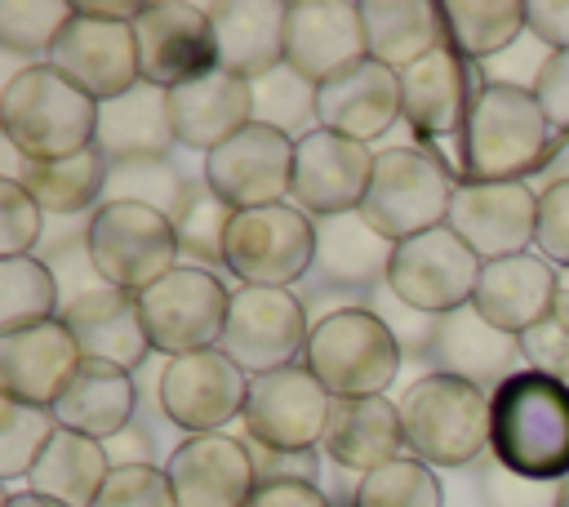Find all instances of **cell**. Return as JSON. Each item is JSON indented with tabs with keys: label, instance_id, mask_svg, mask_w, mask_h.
Returning <instances> with one entry per match:
<instances>
[{
	"label": "cell",
	"instance_id": "9f6ffc18",
	"mask_svg": "<svg viewBox=\"0 0 569 507\" xmlns=\"http://www.w3.org/2000/svg\"><path fill=\"white\" fill-rule=\"evenodd\" d=\"M4 507H62V503L40 498V494H31V489H13V494H4Z\"/></svg>",
	"mask_w": 569,
	"mask_h": 507
},
{
	"label": "cell",
	"instance_id": "1f68e13d",
	"mask_svg": "<svg viewBox=\"0 0 569 507\" xmlns=\"http://www.w3.org/2000/svg\"><path fill=\"white\" fill-rule=\"evenodd\" d=\"M173 120H169V93L156 84H133L129 93L98 102V138L93 147L111 160H169L173 147Z\"/></svg>",
	"mask_w": 569,
	"mask_h": 507
},
{
	"label": "cell",
	"instance_id": "836d02e7",
	"mask_svg": "<svg viewBox=\"0 0 569 507\" xmlns=\"http://www.w3.org/2000/svg\"><path fill=\"white\" fill-rule=\"evenodd\" d=\"M360 18H365L369 58L396 71L413 67L418 58L445 44L440 4L431 0H360Z\"/></svg>",
	"mask_w": 569,
	"mask_h": 507
},
{
	"label": "cell",
	"instance_id": "ee69618b",
	"mask_svg": "<svg viewBox=\"0 0 569 507\" xmlns=\"http://www.w3.org/2000/svg\"><path fill=\"white\" fill-rule=\"evenodd\" d=\"M476 485H480V498L485 507H560V485L556 480H533V476H520L511 467H502L493 454H485L476 463Z\"/></svg>",
	"mask_w": 569,
	"mask_h": 507
},
{
	"label": "cell",
	"instance_id": "83f0119b",
	"mask_svg": "<svg viewBox=\"0 0 569 507\" xmlns=\"http://www.w3.org/2000/svg\"><path fill=\"white\" fill-rule=\"evenodd\" d=\"M325 458L347 471H378L396 458H405V422H400V400L391 396H351L329 405Z\"/></svg>",
	"mask_w": 569,
	"mask_h": 507
},
{
	"label": "cell",
	"instance_id": "db71d44e",
	"mask_svg": "<svg viewBox=\"0 0 569 507\" xmlns=\"http://www.w3.org/2000/svg\"><path fill=\"white\" fill-rule=\"evenodd\" d=\"M142 9H147L142 0H76V13L102 18V22H138Z\"/></svg>",
	"mask_w": 569,
	"mask_h": 507
},
{
	"label": "cell",
	"instance_id": "8992f818",
	"mask_svg": "<svg viewBox=\"0 0 569 507\" xmlns=\"http://www.w3.org/2000/svg\"><path fill=\"white\" fill-rule=\"evenodd\" d=\"M458 178L436 151L422 147H387L373 156L369 191L360 200V213L373 231H382L391 245L422 236L431 227L449 222Z\"/></svg>",
	"mask_w": 569,
	"mask_h": 507
},
{
	"label": "cell",
	"instance_id": "44dd1931",
	"mask_svg": "<svg viewBox=\"0 0 569 507\" xmlns=\"http://www.w3.org/2000/svg\"><path fill=\"white\" fill-rule=\"evenodd\" d=\"M80 360L84 351L76 334L62 325V316L18 334H0V396L18 405L53 409V400L76 378Z\"/></svg>",
	"mask_w": 569,
	"mask_h": 507
},
{
	"label": "cell",
	"instance_id": "30bf717a",
	"mask_svg": "<svg viewBox=\"0 0 569 507\" xmlns=\"http://www.w3.org/2000/svg\"><path fill=\"white\" fill-rule=\"evenodd\" d=\"M329 405H333V396L298 360V365L258 374L249 382V400H244L240 422H244L249 445H258V449H271V454H311L325 440Z\"/></svg>",
	"mask_w": 569,
	"mask_h": 507
},
{
	"label": "cell",
	"instance_id": "f35d334b",
	"mask_svg": "<svg viewBox=\"0 0 569 507\" xmlns=\"http://www.w3.org/2000/svg\"><path fill=\"white\" fill-rule=\"evenodd\" d=\"M231 213H236V209L222 205L204 182L187 191V200H182L173 227H178V249L191 258V267H204V271L222 267V258H227V227H231Z\"/></svg>",
	"mask_w": 569,
	"mask_h": 507
},
{
	"label": "cell",
	"instance_id": "816d5d0a",
	"mask_svg": "<svg viewBox=\"0 0 569 507\" xmlns=\"http://www.w3.org/2000/svg\"><path fill=\"white\" fill-rule=\"evenodd\" d=\"M244 507H333L316 480H258Z\"/></svg>",
	"mask_w": 569,
	"mask_h": 507
},
{
	"label": "cell",
	"instance_id": "f5cc1de1",
	"mask_svg": "<svg viewBox=\"0 0 569 507\" xmlns=\"http://www.w3.org/2000/svg\"><path fill=\"white\" fill-rule=\"evenodd\" d=\"M525 22H529V36L551 53L569 49V0H529Z\"/></svg>",
	"mask_w": 569,
	"mask_h": 507
},
{
	"label": "cell",
	"instance_id": "7a4b0ae2",
	"mask_svg": "<svg viewBox=\"0 0 569 507\" xmlns=\"http://www.w3.org/2000/svg\"><path fill=\"white\" fill-rule=\"evenodd\" d=\"M489 454L533 480H569V387L538 369H516L489 396Z\"/></svg>",
	"mask_w": 569,
	"mask_h": 507
},
{
	"label": "cell",
	"instance_id": "8d00e7d4",
	"mask_svg": "<svg viewBox=\"0 0 569 507\" xmlns=\"http://www.w3.org/2000/svg\"><path fill=\"white\" fill-rule=\"evenodd\" d=\"M62 316L58 276L40 254L0 258V334H18Z\"/></svg>",
	"mask_w": 569,
	"mask_h": 507
},
{
	"label": "cell",
	"instance_id": "7c38bea8",
	"mask_svg": "<svg viewBox=\"0 0 569 507\" xmlns=\"http://www.w3.org/2000/svg\"><path fill=\"white\" fill-rule=\"evenodd\" d=\"M293 142L284 129H271L262 120L244 125L236 138H227L222 147H213L204 156L200 182L240 209H262V205H284L293 191Z\"/></svg>",
	"mask_w": 569,
	"mask_h": 507
},
{
	"label": "cell",
	"instance_id": "f1b7e54d",
	"mask_svg": "<svg viewBox=\"0 0 569 507\" xmlns=\"http://www.w3.org/2000/svg\"><path fill=\"white\" fill-rule=\"evenodd\" d=\"M62 325L76 334L84 360H107V365H120V369L133 374L151 356V338H147L142 311H138V294L102 285V289L67 302Z\"/></svg>",
	"mask_w": 569,
	"mask_h": 507
},
{
	"label": "cell",
	"instance_id": "f546056e",
	"mask_svg": "<svg viewBox=\"0 0 569 507\" xmlns=\"http://www.w3.org/2000/svg\"><path fill=\"white\" fill-rule=\"evenodd\" d=\"M556 267L542 254H516V258H498L485 262L480 285H476V311L507 329V334H529L533 325H542L556 307Z\"/></svg>",
	"mask_w": 569,
	"mask_h": 507
},
{
	"label": "cell",
	"instance_id": "4dcf8cb0",
	"mask_svg": "<svg viewBox=\"0 0 569 507\" xmlns=\"http://www.w3.org/2000/svg\"><path fill=\"white\" fill-rule=\"evenodd\" d=\"M138 414V378L107 360H80L67 391L53 400V418L67 431H80L89 440H116L133 427Z\"/></svg>",
	"mask_w": 569,
	"mask_h": 507
},
{
	"label": "cell",
	"instance_id": "ab89813d",
	"mask_svg": "<svg viewBox=\"0 0 569 507\" xmlns=\"http://www.w3.org/2000/svg\"><path fill=\"white\" fill-rule=\"evenodd\" d=\"M351 507H445L440 480L418 458H396L351 489Z\"/></svg>",
	"mask_w": 569,
	"mask_h": 507
},
{
	"label": "cell",
	"instance_id": "5bb4252c",
	"mask_svg": "<svg viewBox=\"0 0 569 507\" xmlns=\"http://www.w3.org/2000/svg\"><path fill=\"white\" fill-rule=\"evenodd\" d=\"M485 262L453 236L449 227H431L422 236H409L396 245L387 285L427 316H449L476 298Z\"/></svg>",
	"mask_w": 569,
	"mask_h": 507
},
{
	"label": "cell",
	"instance_id": "60d3db41",
	"mask_svg": "<svg viewBox=\"0 0 569 507\" xmlns=\"http://www.w3.org/2000/svg\"><path fill=\"white\" fill-rule=\"evenodd\" d=\"M187 191H191V182L182 178L178 165H169V160H124V165H111L102 200H129V205H147V209H160V213L178 218Z\"/></svg>",
	"mask_w": 569,
	"mask_h": 507
},
{
	"label": "cell",
	"instance_id": "d4e9b609",
	"mask_svg": "<svg viewBox=\"0 0 569 507\" xmlns=\"http://www.w3.org/2000/svg\"><path fill=\"white\" fill-rule=\"evenodd\" d=\"M169 120L182 147L209 156L227 138H236L244 125H253V84L222 67H209L182 80L178 89H169Z\"/></svg>",
	"mask_w": 569,
	"mask_h": 507
},
{
	"label": "cell",
	"instance_id": "52a82bcc",
	"mask_svg": "<svg viewBox=\"0 0 569 507\" xmlns=\"http://www.w3.org/2000/svg\"><path fill=\"white\" fill-rule=\"evenodd\" d=\"M84 249L102 285L142 294L156 280H164L178 267V227L169 213L129 205V200H102L84 222Z\"/></svg>",
	"mask_w": 569,
	"mask_h": 507
},
{
	"label": "cell",
	"instance_id": "7402d4cb",
	"mask_svg": "<svg viewBox=\"0 0 569 507\" xmlns=\"http://www.w3.org/2000/svg\"><path fill=\"white\" fill-rule=\"evenodd\" d=\"M396 120H405V102H400V71L387 62H356L342 76L316 84V125L333 129L342 138L356 142H373L382 138Z\"/></svg>",
	"mask_w": 569,
	"mask_h": 507
},
{
	"label": "cell",
	"instance_id": "4fadbf2b",
	"mask_svg": "<svg viewBox=\"0 0 569 507\" xmlns=\"http://www.w3.org/2000/svg\"><path fill=\"white\" fill-rule=\"evenodd\" d=\"M249 382L253 378L222 347H204V351L164 360L156 396H160V414L173 427H182L187 436H209L244 414Z\"/></svg>",
	"mask_w": 569,
	"mask_h": 507
},
{
	"label": "cell",
	"instance_id": "4316f807",
	"mask_svg": "<svg viewBox=\"0 0 569 507\" xmlns=\"http://www.w3.org/2000/svg\"><path fill=\"white\" fill-rule=\"evenodd\" d=\"M284 0H218L209 4L213 22V62L240 80H262L284 67Z\"/></svg>",
	"mask_w": 569,
	"mask_h": 507
},
{
	"label": "cell",
	"instance_id": "5b68a950",
	"mask_svg": "<svg viewBox=\"0 0 569 507\" xmlns=\"http://www.w3.org/2000/svg\"><path fill=\"white\" fill-rule=\"evenodd\" d=\"M400 342L369 307H342L311 320L302 365L320 378L333 400L351 396H382L400 374Z\"/></svg>",
	"mask_w": 569,
	"mask_h": 507
},
{
	"label": "cell",
	"instance_id": "c3c4849f",
	"mask_svg": "<svg viewBox=\"0 0 569 507\" xmlns=\"http://www.w3.org/2000/svg\"><path fill=\"white\" fill-rule=\"evenodd\" d=\"M533 249L551 267H569V178H556L538 191V236Z\"/></svg>",
	"mask_w": 569,
	"mask_h": 507
},
{
	"label": "cell",
	"instance_id": "680465c9",
	"mask_svg": "<svg viewBox=\"0 0 569 507\" xmlns=\"http://www.w3.org/2000/svg\"><path fill=\"white\" fill-rule=\"evenodd\" d=\"M565 387H569V382H565Z\"/></svg>",
	"mask_w": 569,
	"mask_h": 507
},
{
	"label": "cell",
	"instance_id": "f907efd6",
	"mask_svg": "<svg viewBox=\"0 0 569 507\" xmlns=\"http://www.w3.org/2000/svg\"><path fill=\"white\" fill-rule=\"evenodd\" d=\"M533 98H538L551 133L569 142V49L542 58L538 80H533Z\"/></svg>",
	"mask_w": 569,
	"mask_h": 507
},
{
	"label": "cell",
	"instance_id": "2e32d148",
	"mask_svg": "<svg viewBox=\"0 0 569 507\" xmlns=\"http://www.w3.org/2000/svg\"><path fill=\"white\" fill-rule=\"evenodd\" d=\"M373 173V151L333 129H307L293 142V191L289 200L307 218H333L360 209Z\"/></svg>",
	"mask_w": 569,
	"mask_h": 507
},
{
	"label": "cell",
	"instance_id": "9c48e42d",
	"mask_svg": "<svg viewBox=\"0 0 569 507\" xmlns=\"http://www.w3.org/2000/svg\"><path fill=\"white\" fill-rule=\"evenodd\" d=\"M138 311H142L151 351L173 360V356H191L222 342L231 289L218 280V271L178 262L164 280L138 294Z\"/></svg>",
	"mask_w": 569,
	"mask_h": 507
},
{
	"label": "cell",
	"instance_id": "7dc6e473",
	"mask_svg": "<svg viewBox=\"0 0 569 507\" xmlns=\"http://www.w3.org/2000/svg\"><path fill=\"white\" fill-rule=\"evenodd\" d=\"M365 307L391 329V338L400 342V351L405 356H431V338H436V316H427V311H418V307H409L387 280L382 285H373L369 294H365Z\"/></svg>",
	"mask_w": 569,
	"mask_h": 507
},
{
	"label": "cell",
	"instance_id": "6da1fadb",
	"mask_svg": "<svg viewBox=\"0 0 569 507\" xmlns=\"http://www.w3.org/2000/svg\"><path fill=\"white\" fill-rule=\"evenodd\" d=\"M556 151V133L529 84L480 80L453 142L458 182H525Z\"/></svg>",
	"mask_w": 569,
	"mask_h": 507
},
{
	"label": "cell",
	"instance_id": "3957f363",
	"mask_svg": "<svg viewBox=\"0 0 569 507\" xmlns=\"http://www.w3.org/2000/svg\"><path fill=\"white\" fill-rule=\"evenodd\" d=\"M4 142L22 160H67L93 147L98 102L49 62H27L0 93Z\"/></svg>",
	"mask_w": 569,
	"mask_h": 507
},
{
	"label": "cell",
	"instance_id": "ac0fdd59",
	"mask_svg": "<svg viewBox=\"0 0 569 507\" xmlns=\"http://www.w3.org/2000/svg\"><path fill=\"white\" fill-rule=\"evenodd\" d=\"M164 476L178 507H244L258 489L249 440H236L227 431L178 440L164 458Z\"/></svg>",
	"mask_w": 569,
	"mask_h": 507
},
{
	"label": "cell",
	"instance_id": "681fc988",
	"mask_svg": "<svg viewBox=\"0 0 569 507\" xmlns=\"http://www.w3.org/2000/svg\"><path fill=\"white\" fill-rule=\"evenodd\" d=\"M520 356H525V369H538V374L569 382V325L547 316L542 325L520 334Z\"/></svg>",
	"mask_w": 569,
	"mask_h": 507
},
{
	"label": "cell",
	"instance_id": "b9f144b4",
	"mask_svg": "<svg viewBox=\"0 0 569 507\" xmlns=\"http://www.w3.org/2000/svg\"><path fill=\"white\" fill-rule=\"evenodd\" d=\"M53 431H58L53 409H36V405H18V400L0 396V476L4 480L31 476V467L49 449Z\"/></svg>",
	"mask_w": 569,
	"mask_h": 507
},
{
	"label": "cell",
	"instance_id": "9a60e30c",
	"mask_svg": "<svg viewBox=\"0 0 569 507\" xmlns=\"http://www.w3.org/2000/svg\"><path fill=\"white\" fill-rule=\"evenodd\" d=\"M445 227L462 236L480 262L529 254L538 236V191L529 182H458Z\"/></svg>",
	"mask_w": 569,
	"mask_h": 507
},
{
	"label": "cell",
	"instance_id": "ffe728a7",
	"mask_svg": "<svg viewBox=\"0 0 569 507\" xmlns=\"http://www.w3.org/2000/svg\"><path fill=\"white\" fill-rule=\"evenodd\" d=\"M44 62L58 67L71 84H80L93 102H111L133 84H142L133 22H102V18L76 13Z\"/></svg>",
	"mask_w": 569,
	"mask_h": 507
},
{
	"label": "cell",
	"instance_id": "11a10c76",
	"mask_svg": "<svg viewBox=\"0 0 569 507\" xmlns=\"http://www.w3.org/2000/svg\"><path fill=\"white\" fill-rule=\"evenodd\" d=\"M551 316H556L560 325H569V267L556 276V307H551Z\"/></svg>",
	"mask_w": 569,
	"mask_h": 507
},
{
	"label": "cell",
	"instance_id": "8fae6325",
	"mask_svg": "<svg viewBox=\"0 0 569 507\" xmlns=\"http://www.w3.org/2000/svg\"><path fill=\"white\" fill-rule=\"evenodd\" d=\"M307 302L293 289H258V285H240L231 294V311H227V329H222V351L249 374H271L284 365H298V356L307 351Z\"/></svg>",
	"mask_w": 569,
	"mask_h": 507
},
{
	"label": "cell",
	"instance_id": "bcb514c9",
	"mask_svg": "<svg viewBox=\"0 0 569 507\" xmlns=\"http://www.w3.org/2000/svg\"><path fill=\"white\" fill-rule=\"evenodd\" d=\"M93 507H178L164 467L156 463H129V467H111V476L102 480Z\"/></svg>",
	"mask_w": 569,
	"mask_h": 507
},
{
	"label": "cell",
	"instance_id": "74e56055",
	"mask_svg": "<svg viewBox=\"0 0 569 507\" xmlns=\"http://www.w3.org/2000/svg\"><path fill=\"white\" fill-rule=\"evenodd\" d=\"M76 4L71 0H0V44L9 53L49 58L58 36L71 27Z\"/></svg>",
	"mask_w": 569,
	"mask_h": 507
},
{
	"label": "cell",
	"instance_id": "ba28073f",
	"mask_svg": "<svg viewBox=\"0 0 569 507\" xmlns=\"http://www.w3.org/2000/svg\"><path fill=\"white\" fill-rule=\"evenodd\" d=\"M311 262H316V218H307L298 205L284 200V205L231 213L222 267L240 285L293 289L302 276H311Z\"/></svg>",
	"mask_w": 569,
	"mask_h": 507
},
{
	"label": "cell",
	"instance_id": "d6986e66",
	"mask_svg": "<svg viewBox=\"0 0 569 507\" xmlns=\"http://www.w3.org/2000/svg\"><path fill=\"white\" fill-rule=\"evenodd\" d=\"M365 58V18L356 0H289L284 62L298 76L325 84Z\"/></svg>",
	"mask_w": 569,
	"mask_h": 507
},
{
	"label": "cell",
	"instance_id": "6f0895ef",
	"mask_svg": "<svg viewBox=\"0 0 569 507\" xmlns=\"http://www.w3.org/2000/svg\"><path fill=\"white\" fill-rule=\"evenodd\" d=\"M560 507H569V480L560 485Z\"/></svg>",
	"mask_w": 569,
	"mask_h": 507
},
{
	"label": "cell",
	"instance_id": "603a6c76",
	"mask_svg": "<svg viewBox=\"0 0 569 507\" xmlns=\"http://www.w3.org/2000/svg\"><path fill=\"white\" fill-rule=\"evenodd\" d=\"M476 80L462 53H453L449 44L431 49L427 58H418L413 67L400 71V102H405V125L431 147V142H458L467 107L476 98Z\"/></svg>",
	"mask_w": 569,
	"mask_h": 507
},
{
	"label": "cell",
	"instance_id": "f6af8a7d",
	"mask_svg": "<svg viewBox=\"0 0 569 507\" xmlns=\"http://www.w3.org/2000/svg\"><path fill=\"white\" fill-rule=\"evenodd\" d=\"M44 209L31 200V191L13 178H0V258L36 254L44 240Z\"/></svg>",
	"mask_w": 569,
	"mask_h": 507
},
{
	"label": "cell",
	"instance_id": "7bdbcfd3",
	"mask_svg": "<svg viewBox=\"0 0 569 507\" xmlns=\"http://www.w3.org/2000/svg\"><path fill=\"white\" fill-rule=\"evenodd\" d=\"M253 120H262L271 129H284V133L311 125L316 120V84L307 76H298L289 62L267 71L262 80H253Z\"/></svg>",
	"mask_w": 569,
	"mask_h": 507
},
{
	"label": "cell",
	"instance_id": "cb8c5ba5",
	"mask_svg": "<svg viewBox=\"0 0 569 507\" xmlns=\"http://www.w3.org/2000/svg\"><path fill=\"white\" fill-rule=\"evenodd\" d=\"M396 245L365 222L360 209L316 218V262L311 276L320 280L316 294H347L351 302L365 307V294L387 280Z\"/></svg>",
	"mask_w": 569,
	"mask_h": 507
},
{
	"label": "cell",
	"instance_id": "484cf974",
	"mask_svg": "<svg viewBox=\"0 0 569 507\" xmlns=\"http://www.w3.org/2000/svg\"><path fill=\"white\" fill-rule=\"evenodd\" d=\"M516 360L520 356V338L489 325L476 302L449 311V316H436V338H431V365L436 374H453V378H467L476 382L480 391H498L511 374H516Z\"/></svg>",
	"mask_w": 569,
	"mask_h": 507
},
{
	"label": "cell",
	"instance_id": "d6a6232c",
	"mask_svg": "<svg viewBox=\"0 0 569 507\" xmlns=\"http://www.w3.org/2000/svg\"><path fill=\"white\" fill-rule=\"evenodd\" d=\"M4 178L22 182L44 213L71 218V213H93L102 205L107 178H111V160L98 147H89L80 156H67V160H22L13 151V169Z\"/></svg>",
	"mask_w": 569,
	"mask_h": 507
},
{
	"label": "cell",
	"instance_id": "e575fe53",
	"mask_svg": "<svg viewBox=\"0 0 569 507\" xmlns=\"http://www.w3.org/2000/svg\"><path fill=\"white\" fill-rule=\"evenodd\" d=\"M111 476V454L102 440H89L80 431L58 427L49 449L27 476V489L40 498H53L62 507H93L102 480Z\"/></svg>",
	"mask_w": 569,
	"mask_h": 507
},
{
	"label": "cell",
	"instance_id": "277c9868",
	"mask_svg": "<svg viewBox=\"0 0 569 507\" xmlns=\"http://www.w3.org/2000/svg\"><path fill=\"white\" fill-rule=\"evenodd\" d=\"M405 449L427 467H471L489 454V391L453 374H422L400 396Z\"/></svg>",
	"mask_w": 569,
	"mask_h": 507
},
{
	"label": "cell",
	"instance_id": "d590c367",
	"mask_svg": "<svg viewBox=\"0 0 569 507\" xmlns=\"http://www.w3.org/2000/svg\"><path fill=\"white\" fill-rule=\"evenodd\" d=\"M440 22H445V44L467 62H489L529 31L520 0H445Z\"/></svg>",
	"mask_w": 569,
	"mask_h": 507
},
{
	"label": "cell",
	"instance_id": "e0dca14e",
	"mask_svg": "<svg viewBox=\"0 0 569 507\" xmlns=\"http://www.w3.org/2000/svg\"><path fill=\"white\" fill-rule=\"evenodd\" d=\"M138 44V71L142 84L178 89L182 80L218 67L213 62V22L204 4L191 0H151L142 18L133 22Z\"/></svg>",
	"mask_w": 569,
	"mask_h": 507
}]
</instances>
